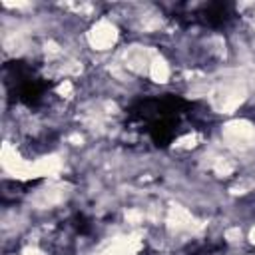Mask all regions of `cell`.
I'll list each match as a JSON object with an SVG mask.
<instances>
[{
  "instance_id": "6da1fadb",
  "label": "cell",
  "mask_w": 255,
  "mask_h": 255,
  "mask_svg": "<svg viewBox=\"0 0 255 255\" xmlns=\"http://www.w3.org/2000/svg\"><path fill=\"white\" fill-rule=\"evenodd\" d=\"M118 36H120L118 26L112 20H108V18H100L88 30L86 40H88V46L92 50H96V52H108V50H112L116 46Z\"/></svg>"
}]
</instances>
